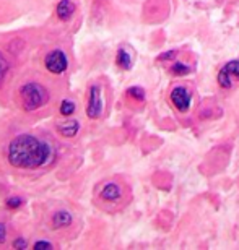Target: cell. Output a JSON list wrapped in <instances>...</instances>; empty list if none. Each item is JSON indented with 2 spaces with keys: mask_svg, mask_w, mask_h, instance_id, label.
I'll use <instances>...</instances> for the list:
<instances>
[{
  "mask_svg": "<svg viewBox=\"0 0 239 250\" xmlns=\"http://www.w3.org/2000/svg\"><path fill=\"white\" fill-rule=\"evenodd\" d=\"M7 159L17 169H38L47 166L54 159V149L49 143L34 135H18L8 145Z\"/></svg>",
  "mask_w": 239,
  "mask_h": 250,
  "instance_id": "obj_1",
  "label": "cell"
},
{
  "mask_svg": "<svg viewBox=\"0 0 239 250\" xmlns=\"http://www.w3.org/2000/svg\"><path fill=\"white\" fill-rule=\"evenodd\" d=\"M49 98H51V94H49L47 88L38 82H28L20 88L22 107L28 112H33L39 107L46 106L49 103Z\"/></svg>",
  "mask_w": 239,
  "mask_h": 250,
  "instance_id": "obj_2",
  "label": "cell"
},
{
  "mask_svg": "<svg viewBox=\"0 0 239 250\" xmlns=\"http://www.w3.org/2000/svg\"><path fill=\"white\" fill-rule=\"evenodd\" d=\"M169 101L177 112L186 114L192 106V89L186 84H176L169 91Z\"/></svg>",
  "mask_w": 239,
  "mask_h": 250,
  "instance_id": "obj_3",
  "label": "cell"
},
{
  "mask_svg": "<svg viewBox=\"0 0 239 250\" xmlns=\"http://www.w3.org/2000/svg\"><path fill=\"white\" fill-rule=\"evenodd\" d=\"M218 86L221 89H231L239 82V61H230L218 70L217 73Z\"/></svg>",
  "mask_w": 239,
  "mask_h": 250,
  "instance_id": "obj_4",
  "label": "cell"
},
{
  "mask_svg": "<svg viewBox=\"0 0 239 250\" xmlns=\"http://www.w3.org/2000/svg\"><path fill=\"white\" fill-rule=\"evenodd\" d=\"M103 107H104V103H103L101 88H99L98 84H91L88 89V104H87V111H85L88 119L96 121V119L101 117Z\"/></svg>",
  "mask_w": 239,
  "mask_h": 250,
  "instance_id": "obj_5",
  "label": "cell"
},
{
  "mask_svg": "<svg viewBox=\"0 0 239 250\" xmlns=\"http://www.w3.org/2000/svg\"><path fill=\"white\" fill-rule=\"evenodd\" d=\"M44 67H46L49 72L54 75H61L67 70L68 67V59L65 56V52L61 51V49H56V51H51L44 59Z\"/></svg>",
  "mask_w": 239,
  "mask_h": 250,
  "instance_id": "obj_6",
  "label": "cell"
},
{
  "mask_svg": "<svg viewBox=\"0 0 239 250\" xmlns=\"http://www.w3.org/2000/svg\"><path fill=\"white\" fill-rule=\"evenodd\" d=\"M124 197V188L119 182L116 181H109L106 182L104 186L99 190V198L103 202H108V203H116L119 202Z\"/></svg>",
  "mask_w": 239,
  "mask_h": 250,
  "instance_id": "obj_7",
  "label": "cell"
},
{
  "mask_svg": "<svg viewBox=\"0 0 239 250\" xmlns=\"http://www.w3.org/2000/svg\"><path fill=\"white\" fill-rule=\"evenodd\" d=\"M56 128H57V132L62 135V137L73 138L78 133V130H80V122L77 121V119H68V121H64L61 124H57Z\"/></svg>",
  "mask_w": 239,
  "mask_h": 250,
  "instance_id": "obj_8",
  "label": "cell"
},
{
  "mask_svg": "<svg viewBox=\"0 0 239 250\" xmlns=\"http://www.w3.org/2000/svg\"><path fill=\"white\" fill-rule=\"evenodd\" d=\"M73 13H75V3H73L72 0H61V2L57 3L56 15L59 17V20L67 21V20L72 18Z\"/></svg>",
  "mask_w": 239,
  "mask_h": 250,
  "instance_id": "obj_9",
  "label": "cell"
},
{
  "mask_svg": "<svg viewBox=\"0 0 239 250\" xmlns=\"http://www.w3.org/2000/svg\"><path fill=\"white\" fill-rule=\"evenodd\" d=\"M73 218L72 214L65 211V209H59L52 214V226L56 229H61V228H68L72 224Z\"/></svg>",
  "mask_w": 239,
  "mask_h": 250,
  "instance_id": "obj_10",
  "label": "cell"
},
{
  "mask_svg": "<svg viewBox=\"0 0 239 250\" xmlns=\"http://www.w3.org/2000/svg\"><path fill=\"white\" fill-rule=\"evenodd\" d=\"M116 63H117V67H121L122 70H130L133 63L132 54L129 52L126 47H119L116 54Z\"/></svg>",
  "mask_w": 239,
  "mask_h": 250,
  "instance_id": "obj_11",
  "label": "cell"
},
{
  "mask_svg": "<svg viewBox=\"0 0 239 250\" xmlns=\"http://www.w3.org/2000/svg\"><path fill=\"white\" fill-rule=\"evenodd\" d=\"M191 72H192V67L184 62H174L171 65V73L174 77H186V75H189Z\"/></svg>",
  "mask_w": 239,
  "mask_h": 250,
  "instance_id": "obj_12",
  "label": "cell"
},
{
  "mask_svg": "<svg viewBox=\"0 0 239 250\" xmlns=\"http://www.w3.org/2000/svg\"><path fill=\"white\" fill-rule=\"evenodd\" d=\"M127 96L132 98L133 101H137V103H143L147 99V93H145V89L140 86H132L127 89Z\"/></svg>",
  "mask_w": 239,
  "mask_h": 250,
  "instance_id": "obj_13",
  "label": "cell"
},
{
  "mask_svg": "<svg viewBox=\"0 0 239 250\" xmlns=\"http://www.w3.org/2000/svg\"><path fill=\"white\" fill-rule=\"evenodd\" d=\"M59 111H61L62 116L65 117H70L73 112L77 111V104L70 101V99H64V101L61 103V107H59Z\"/></svg>",
  "mask_w": 239,
  "mask_h": 250,
  "instance_id": "obj_14",
  "label": "cell"
},
{
  "mask_svg": "<svg viewBox=\"0 0 239 250\" xmlns=\"http://www.w3.org/2000/svg\"><path fill=\"white\" fill-rule=\"evenodd\" d=\"M8 70H10L8 61L3 57V54H0V83H2L3 80H5V77H7Z\"/></svg>",
  "mask_w": 239,
  "mask_h": 250,
  "instance_id": "obj_15",
  "label": "cell"
},
{
  "mask_svg": "<svg viewBox=\"0 0 239 250\" xmlns=\"http://www.w3.org/2000/svg\"><path fill=\"white\" fill-rule=\"evenodd\" d=\"M23 203H24V200L22 197H8L7 202H5V205H7L10 209H18Z\"/></svg>",
  "mask_w": 239,
  "mask_h": 250,
  "instance_id": "obj_16",
  "label": "cell"
},
{
  "mask_svg": "<svg viewBox=\"0 0 239 250\" xmlns=\"http://www.w3.org/2000/svg\"><path fill=\"white\" fill-rule=\"evenodd\" d=\"M176 56H177V51H166V52H163L158 56V62L173 61V59H176Z\"/></svg>",
  "mask_w": 239,
  "mask_h": 250,
  "instance_id": "obj_17",
  "label": "cell"
},
{
  "mask_svg": "<svg viewBox=\"0 0 239 250\" xmlns=\"http://www.w3.org/2000/svg\"><path fill=\"white\" fill-rule=\"evenodd\" d=\"M12 246H13V249L23 250V249H26V247H28V242H26V239H23V237H18V239H15Z\"/></svg>",
  "mask_w": 239,
  "mask_h": 250,
  "instance_id": "obj_18",
  "label": "cell"
},
{
  "mask_svg": "<svg viewBox=\"0 0 239 250\" xmlns=\"http://www.w3.org/2000/svg\"><path fill=\"white\" fill-rule=\"evenodd\" d=\"M34 249H52V244L49 241H36L33 244Z\"/></svg>",
  "mask_w": 239,
  "mask_h": 250,
  "instance_id": "obj_19",
  "label": "cell"
},
{
  "mask_svg": "<svg viewBox=\"0 0 239 250\" xmlns=\"http://www.w3.org/2000/svg\"><path fill=\"white\" fill-rule=\"evenodd\" d=\"M7 241V226L5 223H0V244H5Z\"/></svg>",
  "mask_w": 239,
  "mask_h": 250,
  "instance_id": "obj_20",
  "label": "cell"
}]
</instances>
